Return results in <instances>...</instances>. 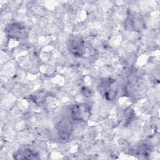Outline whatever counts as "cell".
Returning a JSON list of instances; mask_svg holds the SVG:
<instances>
[{
	"mask_svg": "<svg viewBox=\"0 0 160 160\" xmlns=\"http://www.w3.org/2000/svg\"><path fill=\"white\" fill-rule=\"evenodd\" d=\"M68 46L70 52L76 57H81L85 53L84 41L79 36H71L68 40Z\"/></svg>",
	"mask_w": 160,
	"mask_h": 160,
	"instance_id": "obj_1",
	"label": "cell"
},
{
	"mask_svg": "<svg viewBox=\"0 0 160 160\" xmlns=\"http://www.w3.org/2000/svg\"><path fill=\"white\" fill-rule=\"evenodd\" d=\"M70 114L74 120L86 121L90 116V108L85 104H75L71 107Z\"/></svg>",
	"mask_w": 160,
	"mask_h": 160,
	"instance_id": "obj_2",
	"label": "cell"
},
{
	"mask_svg": "<svg viewBox=\"0 0 160 160\" xmlns=\"http://www.w3.org/2000/svg\"><path fill=\"white\" fill-rule=\"evenodd\" d=\"M8 36L16 39H24L27 36L26 28L20 23H12L7 26L6 29Z\"/></svg>",
	"mask_w": 160,
	"mask_h": 160,
	"instance_id": "obj_3",
	"label": "cell"
},
{
	"mask_svg": "<svg viewBox=\"0 0 160 160\" xmlns=\"http://www.w3.org/2000/svg\"><path fill=\"white\" fill-rule=\"evenodd\" d=\"M115 81L111 79L105 80L100 85L101 91L102 95L108 100H112L116 94V87L114 85Z\"/></svg>",
	"mask_w": 160,
	"mask_h": 160,
	"instance_id": "obj_4",
	"label": "cell"
},
{
	"mask_svg": "<svg viewBox=\"0 0 160 160\" xmlns=\"http://www.w3.org/2000/svg\"><path fill=\"white\" fill-rule=\"evenodd\" d=\"M57 129L61 138L67 139L71 134L72 124L68 119H64L58 124Z\"/></svg>",
	"mask_w": 160,
	"mask_h": 160,
	"instance_id": "obj_5",
	"label": "cell"
},
{
	"mask_svg": "<svg viewBox=\"0 0 160 160\" xmlns=\"http://www.w3.org/2000/svg\"><path fill=\"white\" fill-rule=\"evenodd\" d=\"M38 154L36 152L29 149H24L18 151L16 154L15 158L16 159H38Z\"/></svg>",
	"mask_w": 160,
	"mask_h": 160,
	"instance_id": "obj_6",
	"label": "cell"
}]
</instances>
